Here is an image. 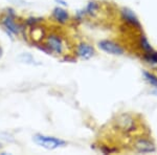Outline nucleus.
I'll return each mask as SVG.
<instances>
[{"label": "nucleus", "instance_id": "nucleus-16", "mask_svg": "<svg viewBox=\"0 0 157 155\" xmlns=\"http://www.w3.org/2000/svg\"><path fill=\"white\" fill-rule=\"evenodd\" d=\"M9 1L12 2V3H15V4H25L24 0H9Z\"/></svg>", "mask_w": 157, "mask_h": 155}, {"label": "nucleus", "instance_id": "nucleus-9", "mask_svg": "<svg viewBox=\"0 0 157 155\" xmlns=\"http://www.w3.org/2000/svg\"><path fill=\"white\" fill-rule=\"evenodd\" d=\"M121 13H123V17H124V19H126V21H128L129 23H131L133 25H136V26H139V22L137 18L134 16V14L130 10H127V9L123 10Z\"/></svg>", "mask_w": 157, "mask_h": 155}, {"label": "nucleus", "instance_id": "nucleus-11", "mask_svg": "<svg viewBox=\"0 0 157 155\" xmlns=\"http://www.w3.org/2000/svg\"><path fill=\"white\" fill-rule=\"evenodd\" d=\"M98 2H89V4L87 6V9H86V12H87V14L91 15V16H93V15L95 14L98 11Z\"/></svg>", "mask_w": 157, "mask_h": 155}, {"label": "nucleus", "instance_id": "nucleus-6", "mask_svg": "<svg viewBox=\"0 0 157 155\" xmlns=\"http://www.w3.org/2000/svg\"><path fill=\"white\" fill-rule=\"evenodd\" d=\"M134 148L139 153H150V152L155 151V147L154 145L150 143L147 139H138L134 144Z\"/></svg>", "mask_w": 157, "mask_h": 155}, {"label": "nucleus", "instance_id": "nucleus-4", "mask_svg": "<svg viewBox=\"0 0 157 155\" xmlns=\"http://www.w3.org/2000/svg\"><path fill=\"white\" fill-rule=\"evenodd\" d=\"M77 55L83 60H89L94 56V48L87 43H81L77 46Z\"/></svg>", "mask_w": 157, "mask_h": 155}, {"label": "nucleus", "instance_id": "nucleus-18", "mask_svg": "<svg viewBox=\"0 0 157 155\" xmlns=\"http://www.w3.org/2000/svg\"><path fill=\"white\" fill-rule=\"evenodd\" d=\"M0 148H1V144H0Z\"/></svg>", "mask_w": 157, "mask_h": 155}, {"label": "nucleus", "instance_id": "nucleus-17", "mask_svg": "<svg viewBox=\"0 0 157 155\" xmlns=\"http://www.w3.org/2000/svg\"><path fill=\"white\" fill-rule=\"evenodd\" d=\"M56 1L57 2H60L61 4H62V6H67V3L65 1H63V0H56Z\"/></svg>", "mask_w": 157, "mask_h": 155}, {"label": "nucleus", "instance_id": "nucleus-5", "mask_svg": "<svg viewBox=\"0 0 157 155\" xmlns=\"http://www.w3.org/2000/svg\"><path fill=\"white\" fill-rule=\"evenodd\" d=\"M2 24L10 33L14 35H19L20 33V25L15 22L14 14H7L3 19H2Z\"/></svg>", "mask_w": 157, "mask_h": 155}, {"label": "nucleus", "instance_id": "nucleus-8", "mask_svg": "<svg viewBox=\"0 0 157 155\" xmlns=\"http://www.w3.org/2000/svg\"><path fill=\"white\" fill-rule=\"evenodd\" d=\"M117 126L120 127L121 130H124L125 132H130L134 130V121L130 118L129 115H121L118 118L117 121Z\"/></svg>", "mask_w": 157, "mask_h": 155}, {"label": "nucleus", "instance_id": "nucleus-7", "mask_svg": "<svg viewBox=\"0 0 157 155\" xmlns=\"http://www.w3.org/2000/svg\"><path fill=\"white\" fill-rule=\"evenodd\" d=\"M52 16L55 21L60 24L67 23V21L69 20V15H68V13L65 11L64 9H62V7H60V6H57L52 10Z\"/></svg>", "mask_w": 157, "mask_h": 155}, {"label": "nucleus", "instance_id": "nucleus-3", "mask_svg": "<svg viewBox=\"0 0 157 155\" xmlns=\"http://www.w3.org/2000/svg\"><path fill=\"white\" fill-rule=\"evenodd\" d=\"M98 47H100V49H102L103 52H107V54L118 56L124 54L123 48L118 44H116L115 42L110 41V40H102V41H100L98 42Z\"/></svg>", "mask_w": 157, "mask_h": 155}, {"label": "nucleus", "instance_id": "nucleus-13", "mask_svg": "<svg viewBox=\"0 0 157 155\" xmlns=\"http://www.w3.org/2000/svg\"><path fill=\"white\" fill-rule=\"evenodd\" d=\"M144 76H145L146 80L148 81L151 85L156 86L157 87V78L155 77V76H153L152 73H149V72H144Z\"/></svg>", "mask_w": 157, "mask_h": 155}, {"label": "nucleus", "instance_id": "nucleus-14", "mask_svg": "<svg viewBox=\"0 0 157 155\" xmlns=\"http://www.w3.org/2000/svg\"><path fill=\"white\" fill-rule=\"evenodd\" d=\"M19 59L22 61L23 63H32V64H34V58L32 57L29 54H23V55H21L19 57Z\"/></svg>", "mask_w": 157, "mask_h": 155}, {"label": "nucleus", "instance_id": "nucleus-15", "mask_svg": "<svg viewBox=\"0 0 157 155\" xmlns=\"http://www.w3.org/2000/svg\"><path fill=\"white\" fill-rule=\"evenodd\" d=\"M140 41H141V46H143V48L146 50V52H151V50H153V49H152V47H151V45L149 44V42L147 41V39L145 37H141Z\"/></svg>", "mask_w": 157, "mask_h": 155}, {"label": "nucleus", "instance_id": "nucleus-12", "mask_svg": "<svg viewBox=\"0 0 157 155\" xmlns=\"http://www.w3.org/2000/svg\"><path fill=\"white\" fill-rule=\"evenodd\" d=\"M146 60L152 64H157V52H153V50L149 52V54H147L146 56Z\"/></svg>", "mask_w": 157, "mask_h": 155}, {"label": "nucleus", "instance_id": "nucleus-1", "mask_svg": "<svg viewBox=\"0 0 157 155\" xmlns=\"http://www.w3.org/2000/svg\"><path fill=\"white\" fill-rule=\"evenodd\" d=\"M33 141L35 144H37L38 146L42 147V148L46 150H55L59 147H63L66 145V141H63V139L59 138V137L55 136H47L43 135V134H35L33 136Z\"/></svg>", "mask_w": 157, "mask_h": 155}, {"label": "nucleus", "instance_id": "nucleus-2", "mask_svg": "<svg viewBox=\"0 0 157 155\" xmlns=\"http://www.w3.org/2000/svg\"><path fill=\"white\" fill-rule=\"evenodd\" d=\"M45 46L49 52H54L56 55H62L65 50V44L63 38L60 35L52 33L45 38Z\"/></svg>", "mask_w": 157, "mask_h": 155}, {"label": "nucleus", "instance_id": "nucleus-10", "mask_svg": "<svg viewBox=\"0 0 157 155\" xmlns=\"http://www.w3.org/2000/svg\"><path fill=\"white\" fill-rule=\"evenodd\" d=\"M43 29V27H42ZM41 27H38L37 25H35L33 27V30H32V38L35 40V41H41V40L44 38L45 36V33H44V29H42Z\"/></svg>", "mask_w": 157, "mask_h": 155}]
</instances>
